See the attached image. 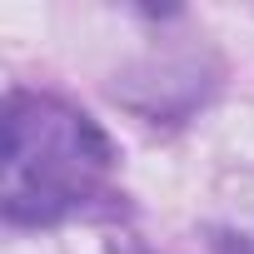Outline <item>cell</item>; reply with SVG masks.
Wrapping results in <instances>:
<instances>
[{"label":"cell","instance_id":"obj_1","mask_svg":"<svg viewBox=\"0 0 254 254\" xmlns=\"http://www.w3.org/2000/svg\"><path fill=\"white\" fill-rule=\"evenodd\" d=\"M110 140L55 95L15 90L5 100L0 209L10 224H60L90 209L110 180Z\"/></svg>","mask_w":254,"mask_h":254}]
</instances>
